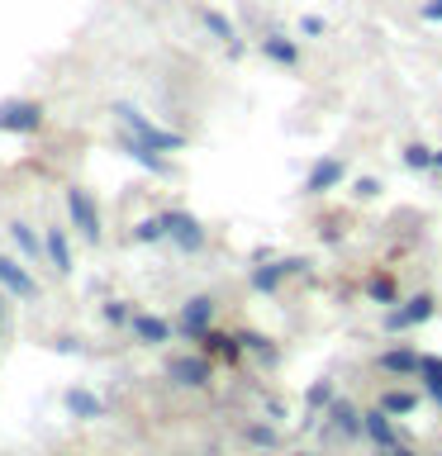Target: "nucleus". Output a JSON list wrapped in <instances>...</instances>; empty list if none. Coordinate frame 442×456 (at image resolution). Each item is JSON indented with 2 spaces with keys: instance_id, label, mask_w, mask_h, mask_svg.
<instances>
[{
  "instance_id": "1",
  "label": "nucleus",
  "mask_w": 442,
  "mask_h": 456,
  "mask_svg": "<svg viewBox=\"0 0 442 456\" xmlns=\"http://www.w3.org/2000/svg\"><path fill=\"white\" fill-rule=\"evenodd\" d=\"M114 119H119V128H124V134L143 138L148 148L167 152V157L185 148V134H176V128H162V124H152L148 114H143L138 105H128V100H114Z\"/></svg>"
},
{
  "instance_id": "2",
  "label": "nucleus",
  "mask_w": 442,
  "mask_h": 456,
  "mask_svg": "<svg viewBox=\"0 0 442 456\" xmlns=\"http://www.w3.org/2000/svg\"><path fill=\"white\" fill-rule=\"evenodd\" d=\"M67 214H71V228L81 233V242H95L105 238V219H100V205L91 200V191H81V185H71L67 191Z\"/></svg>"
},
{
  "instance_id": "3",
  "label": "nucleus",
  "mask_w": 442,
  "mask_h": 456,
  "mask_svg": "<svg viewBox=\"0 0 442 456\" xmlns=\"http://www.w3.org/2000/svg\"><path fill=\"white\" fill-rule=\"evenodd\" d=\"M43 128V105L38 100H0V134H14V138H34Z\"/></svg>"
},
{
  "instance_id": "4",
  "label": "nucleus",
  "mask_w": 442,
  "mask_h": 456,
  "mask_svg": "<svg viewBox=\"0 0 442 456\" xmlns=\"http://www.w3.org/2000/svg\"><path fill=\"white\" fill-rule=\"evenodd\" d=\"M438 314V299L433 295H409V299H395L390 309H385V333H409V328L428 323Z\"/></svg>"
},
{
  "instance_id": "5",
  "label": "nucleus",
  "mask_w": 442,
  "mask_h": 456,
  "mask_svg": "<svg viewBox=\"0 0 442 456\" xmlns=\"http://www.w3.org/2000/svg\"><path fill=\"white\" fill-rule=\"evenodd\" d=\"M167 380L181 385V390H209V385H214V362L205 352L171 356V362H167Z\"/></svg>"
},
{
  "instance_id": "6",
  "label": "nucleus",
  "mask_w": 442,
  "mask_h": 456,
  "mask_svg": "<svg viewBox=\"0 0 442 456\" xmlns=\"http://www.w3.org/2000/svg\"><path fill=\"white\" fill-rule=\"evenodd\" d=\"M162 228H167V242L181 248V252H205V242H209V228L200 224L195 214H185V209H167Z\"/></svg>"
},
{
  "instance_id": "7",
  "label": "nucleus",
  "mask_w": 442,
  "mask_h": 456,
  "mask_svg": "<svg viewBox=\"0 0 442 456\" xmlns=\"http://www.w3.org/2000/svg\"><path fill=\"white\" fill-rule=\"evenodd\" d=\"M214 314H219V299H214V295H191L181 305V314H176V333L185 342H200L214 328Z\"/></svg>"
},
{
  "instance_id": "8",
  "label": "nucleus",
  "mask_w": 442,
  "mask_h": 456,
  "mask_svg": "<svg viewBox=\"0 0 442 456\" xmlns=\"http://www.w3.org/2000/svg\"><path fill=\"white\" fill-rule=\"evenodd\" d=\"M291 276H309V262H305V256H281V262H262V266H252L248 285H252L257 295H276Z\"/></svg>"
},
{
  "instance_id": "9",
  "label": "nucleus",
  "mask_w": 442,
  "mask_h": 456,
  "mask_svg": "<svg viewBox=\"0 0 442 456\" xmlns=\"http://www.w3.org/2000/svg\"><path fill=\"white\" fill-rule=\"evenodd\" d=\"M323 433L338 437V442H362V409L352 399H333L323 409Z\"/></svg>"
},
{
  "instance_id": "10",
  "label": "nucleus",
  "mask_w": 442,
  "mask_h": 456,
  "mask_svg": "<svg viewBox=\"0 0 442 456\" xmlns=\"http://www.w3.org/2000/svg\"><path fill=\"white\" fill-rule=\"evenodd\" d=\"M376 366H381L390 380H413V376H419V366H423V352H413L409 342H395V347H385V352L376 356Z\"/></svg>"
},
{
  "instance_id": "11",
  "label": "nucleus",
  "mask_w": 442,
  "mask_h": 456,
  "mask_svg": "<svg viewBox=\"0 0 442 456\" xmlns=\"http://www.w3.org/2000/svg\"><path fill=\"white\" fill-rule=\"evenodd\" d=\"M362 437H366L376 452H390V447H399V442H405V437H399V428H395V419H390L381 404L362 413Z\"/></svg>"
},
{
  "instance_id": "12",
  "label": "nucleus",
  "mask_w": 442,
  "mask_h": 456,
  "mask_svg": "<svg viewBox=\"0 0 442 456\" xmlns=\"http://www.w3.org/2000/svg\"><path fill=\"white\" fill-rule=\"evenodd\" d=\"M342 176H348V162H342V157H319V162L309 167V176H305V185H299V191H305V195L338 191Z\"/></svg>"
},
{
  "instance_id": "13",
  "label": "nucleus",
  "mask_w": 442,
  "mask_h": 456,
  "mask_svg": "<svg viewBox=\"0 0 442 456\" xmlns=\"http://www.w3.org/2000/svg\"><path fill=\"white\" fill-rule=\"evenodd\" d=\"M200 352L209 356V362H224V366H238L242 356V342H238V333H224V328H209L205 338H200Z\"/></svg>"
},
{
  "instance_id": "14",
  "label": "nucleus",
  "mask_w": 442,
  "mask_h": 456,
  "mask_svg": "<svg viewBox=\"0 0 442 456\" xmlns=\"http://www.w3.org/2000/svg\"><path fill=\"white\" fill-rule=\"evenodd\" d=\"M119 152H128L143 171H152V176H171V157L157 152V148H148V142L134 138V134H119Z\"/></svg>"
},
{
  "instance_id": "15",
  "label": "nucleus",
  "mask_w": 442,
  "mask_h": 456,
  "mask_svg": "<svg viewBox=\"0 0 442 456\" xmlns=\"http://www.w3.org/2000/svg\"><path fill=\"white\" fill-rule=\"evenodd\" d=\"M0 290L14 295V299H34L38 295V281L24 271V262H14V256L0 252Z\"/></svg>"
},
{
  "instance_id": "16",
  "label": "nucleus",
  "mask_w": 442,
  "mask_h": 456,
  "mask_svg": "<svg viewBox=\"0 0 442 456\" xmlns=\"http://www.w3.org/2000/svg\"><path fill=\"white\" fill-rule=\"evenodd\" d=\"M128 333H134V342H143V347H162V342H171V328L167 319H157V314H134L128 319Z\"/></svg>"
},
{
  "instance_id": "17",
  "label": "nucleus",
  "mask_w": 442,
  "mask_h": 456,
  "mask_svg": "<svg viewBox=\"0 0 442 456\" xmlns=\"http://www.w3.org/2000/svg\"><path fill=\"white\" fill-rule=\"evenodd\" d=\"M262 57L291 71V67H299V43L285 38V34H266V38H262Z\"/></svg>"
},
{
  "instance_id": "18",
  "label": "nucleus",
  "mask_w": 442,
  "mask_h": 456,
  "mask_svg": "<svg viewBox=\"0 0 442 456\" xmlns=\"http://www.w3.org/2000/svg\"><path fill=\"white\" fill-rule=\"evenodd\" d=\"M419 390H409V385H390V390H381V409L390 413V419H409L413 409H419Z\"/></svg>"
},
{
  "instance_id": "19",
  "label": "nucleus",
  "mask_w": 442,
  "mask_h": 456,
  "mask_svg": "<svg viewBox=\"0 0 442 456\" xmlns=\"http://www.w3.org/2000/svg\"><path fill=\"white\" fill-rule=\"evenodd\" d=\"M238 342H242V352H248V356H257L262 366H276V362H281V347H276V342H271L266 333H257V328H242V333H238Z\"/></svg>"
},
{
  "instance_id": "20",
  "label": "nucleus",
  "mask_w": 442,
  "mask_h": 456,
  "mask_svg": "<svg viewBox=\"0 0 442 456\" xmlns=\"http://www.w3.org/2000/svg\"><path fill=\"white\" fill-rule=\"evenodd\" d=\"M43 256H48V262H53V271H57V276H67V271H71L67 228H48V233H43Z\"/></svg>"
},
{
  "instance_id": "21",
  "label": "nucleus",
  "mask_w": 442,
  "mask_h": 456,
  "mask_svg": "<svg viewBox=\"0 0 442 456\" xmlns=\"http://www.w3.org/2000/svg\"><path fill=\"white\" fill-rule=\"evenodd\" d=\"M67 413H77V419L95 423V419H105V399H95L91 390H81V385H71V390H67Z\"/></svg>"
},
{
  "instance_id": "22",
  "label": "nucleus",
  "mask_w": 442,
  "mask_h": 456,
  "mask_svg": "<svg viewBox=\"0 0 442 456\" xmlns=\"http://www.w3.org/2000/svg\"><path fill=\"white\" fill-rule=\"evenodd\" d=\"M10 238H14V248H20L24 262H43V238L34 233V224H24V219H10Z\"/></svg>"
},
{
  "instance_id": "23",
  "label": "nucleus",
  "mask_w": 442,
  "mask_h": 456,
  "mask_svg": "<svg viewBox=\"0 0 442 456\" xmlns=\"http://www.w3.org/2000/svg\"><path fill=\"white\" fill-rule=\"evenodd\" d=\"M200 20H205V28H209V34L219 38V43H228V53H233V57L242 53V43H238V28H233V20H228V14H219V10H205Z\"/></svg>"
},
{
  "instance_id": "24",
  "label": "nucleus",
  "mask_w": 442,
  "mask_h": 456,
  "mask_svg": "<svg viewBox=\"0 0 442 456\" xmlns=\"http://www.w3.org/2000/svg\"><path fill=\"white\" fill-rule=\"evenodd\" d=\"M362 290H366V299H376V305H395V299H399V281L390 276V271H371Z\"/></svg>"
},
{
  "instance_id": "25",
  "label": "nucleus",
  "mask_w": 442,
  "mask_h": 456,
  "mask_svg": "<svg viewBox=\"0 0 442 456\" xmlns=\"http://www.w3.org/2000/svg\"><path fill=\"white\" fill-rule=\"evenodd\" d=\"M419 380H423V395H428V399H433V404L442 409V356H423Z\"/></svg>"
},
{
  "instance_id": "26",
  "label": "nucleus",
  "mask_w": 442,
  "mask_h": 456,
  "mask_svg": "<svg viewBox=\"0 0 442 456\" xmlns=\"http://www.w3.org/2000/svg\"><path fill=\"white\" fill-rule=\"evenodd\" d=\"M242 442L271 452V447H281V433H276V423H242Z\"/></svg>"
},
{
  "instance_id": "27",
  "label": "nucleus",
  "mask_w": 442,
  "mask_h": 456,
  "mask_svg": "<svg viewBox=\"0 0 442 456\" xmlns=\"http://www.w3.org/2000/svg\"><path fill=\"white\" fill-rule=\"evenodd\" d=\"M399 162L409 171H433V148H428V142H405V148H399Z\"/></svg>"
},
{
  "instance_id": "28",
  "label": "nucleus",
  "mask_w": 442,
  "mask_h": 456,
  "mask_svg": "<svg viewBox=\"0 0 442 456\" xmlns=\"http://www.w3.org/2000/svg\"><path fill=\"white\" fill-rule=\"evenodd\" d=\"M338 399V390H333V380H314L309 390H305V404H309V413H323L328 404Z\"/></svg>"
},
{
  "instance_id": "29",
  "label": "nucleus",
  "mask_w": 442,
  "mask_h": 456,
  "mask_svg": "<svg viewBox=\"0 0 442 456\" xmlns=\"http://www.w3.org/2000/svg\"><path fill=\"white\" fill-rule=\"evenodd\" d=\"M134 238L138 242H167V228H162V214H152V219H143L134 228Z\"/></svg>"
},
{
  "instance_id": "30",
  "label": "nucleus",
  "mask_w": 442,
  "mask_h": 456,
  "mask_svg": "<svg viewBox=\"0 0 442 456\" xmlns=\"http://www.w3.org/2000/svg\"><path fill=\"white\" fill-rule=\"evenodd\" d=\"M128 319H134V309H128L124 299H110V305H105V323H114V328H124Z\"/></svg>"
},
{
  "instance_id": "31",
  "label": "nucleus",
  "mask_w": 442,
  "mask_h": 456,
  "mask_svg": "<svg viewBox=\"0 0 442 456\" xmlns=\"http://www.w3.org/2000/svg\"><path fill=\"white\" fill-rule=\"evenodd\" d=\"M352 191H356V200H376V195H381V181H376V176H356Z\"/></svg>"
},
{
  "instance_id": "32",
  "label": "nucleus",
  "mask_w": 442,
  "mask_h": 456,
  "mask_svg": "<svg viewBox=\"0 0 442 456\" xmlns=\"http://www.w3.org/2000/svg\"><path fill=\"white\" fill-rule=\"evenodd\" d=\"M299 34H305V38H319V34H323V20H319V14H305V20H299Z\"/></svg>"
},
{
  "instance_id": "33",
  "label": "nucleus",
  "mask_w": 442,
  "mask_h": 456,
  "mask_svg": "<svg viewBox=\"0 0 442 456\" xmlns=\"http://www.w3.org/2000/svg\"><path fill=\"white\" fill-rule=\"evenodd\" d=\"M419 14H423L428 24H442V0H423V10H419Z\"/></svg>"
},
{
  "instance_id": "34",
  "label": "nucleus",
  "mask_w": 442,
  "mask_h": 456,
  "mask_svg": "<svg viewBox=\"0 0 442 456\" xmlns=\"http://www.w3.org/2000/svg\"><path fill=\"white\" fill-rule=\"evenodd\" d=\"M266 413H271V423H281L285 419V404H281V399H266Z\"/></svg>"
},
{
  "instance_id": "35",
  "label": "nucleus",
  "mask_w": 442,
  "mask_h": 456,
  "mask_svg": "<svg viewBox=\"0 0 442 456\" xmlns=\"http://www.w3.org/2000/svg\"><path fill=\"white\" fill-rule=\"evenodd\" d=\"M433 171H438V176H442V148H433Z\"/></svg>"
},
{
  "instance_id": "36",
  "label": "nucleus",
  "mask_w": 442,
  "mask_h": 456,
  "mask_svg": "<svg viewBox=\"0 0 442 456\" xmlns=\"http://www.w3.org/2000/svg\"><path fill=\"white\" fill-rule=\"evenodd\" d=\"M0 328H5V295H0Z\"/></svg>"
},
{
  "instance_id": "37",
  "label": "nucleus",
  "mask_w": 442,
  "mask_h": 456,
  "mask_svg": "<svg viewBox=\"0 0 442 456\" xmlns=\"http://www.w3.org/2000/svg\"><path fill=\"white\" fill-rule=\"evenodd\" d=\"M295 456H319V452H295Z\"/></svg>"
},
{
  "instance_id": "38",
  "label": "nucleus",
  "mask_w": 442,
  "mask_h": 456,
  "mask_svg": "<svg viewBox=\"0 0 442 456\" xmlns=\"http://www.w3.org/2000/svg\"><path fill=\"white\" fill-rule=\"evenodd\" d=\"M376 456H390V452H376Z\"/></svg>"
},
{
  "instance_id": "39",
  "label": "nucleus",
  "mask_w": 442,
  "mask_h": 456,
  "mask_svg": "<svg viewBox=\"0 0 442 456\" xmlns=\"http://www.w3.org/2000/svg\"><path fill=\"white\" fill-rule=\"evenodd\" d=\"M152 5H162V0H152Z\"/></svg>"
},
{
  "instance_id": "40",
  "label": "nucleus",
  "mask_w": 442,
  "mask_h": 456,
  "mask_svg": "<svg viewBox=\"0 0 442 456\" xmlns=\"http://www.w3.org/2000/svg\"><path fill=\"white\" fill-rule=\"evenodd\" d=\"M438 456H442V452H438Z\"/></svg>"
}]
</instances>
